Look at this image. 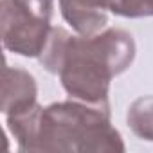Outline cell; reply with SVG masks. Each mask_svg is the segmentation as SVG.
Here are the masks:
<instances>
[{
	"label": "cell",
	"instance_id": "8992f818",
	"mask_svg": "<svg viewBox=\"0 0 153 153\" xmlns=\"http://www.w3.org/2000/svg\"><path fill=\"white\" fill-rule=\"evenodd\" d=\"M126 123L139 139L153 142V96L135 99L128 108Z\"/></svg>",
	"mask_w": 153,
	"mask_h": 153
},
{
	"label": "cell",
	"instance_id": "7a4b0ae2",
	"mask_svg": "<svg viewBox=\"0 0 153 153\" xmlns=\"http://www.w3.org/2000/svg\"><path fill=\"white\" fill-rule=\"evenodd\" d=\"M121 133L112 126L110 108L78 99L45 106L40 114L31 151L123 153Z\"/></svg>",
	"mask_w": 153,
	"mask_h": 153
},
{
	"label": "cell",
	"instance_id": "6da1fadb",
	"mask_svg": "<svg viewBox=\"0 0 153 153\" xmlns=\"http://www.w3.org/2000/svg\"><path fill=\"white\" fill-rule=\"evenodd\" d=\"M133 58L135 42L124 29L72 36L63 27H52L38 59L45 70L59 76L70 99L110 108V81L133 63Z\"/></svg>",
	"mask_w": 153,
	"mask_h": 153
},
{
	"label": "cell",
	"instance_id": "3957f363",
	"mask_svg": "<svg viewBox=\"0 0 153 153\" xmlns=\"http://www.w3.org/2000/svg\"><path fill=\"white\" fill-rule=\"evenodd\" d=\"M51 29V20L31 11L18 0L0 2V33L6 51L24 58H40Z\"/></svg>",
	"mask_w": 153,
	"mask_h": 153
},
{
	"label": "cell",
	"instance_id": "277c9868",
	"mask_svg": "<svg viewBox=\"0 0 153 153\" xmlns=\"http://www.w3.org/2000/svg\"><path fill=\"white\" fill-rule=\"evenodd\" d=\"M59 9L67 24L81 36L101 33L108 22V0H59Z\"/></svg>",
	"mask_w": 153,
	"mask_h": 153
},
{
	"label": "cell",
	"instance_id": "52a82bcc",
	"mask_svg": "<svg viewBox=\"0 0 153 153\" xmlns=\"http://www.w3.org/2000/svg\"><path fill=\"white\" fill-rule=\"evenodd\" d=\"M108 9L124 18L153 16V0H108Z\"/></svg>",
	"mask_w": 153,
	"mask_h": 153
},
{
	"label": "cell",
	"instance_id": "5b68a950",
	"mask_svg": "<svg viewBox=\"0 0 153 153\" xmlns=\"http://www.w3.org/2000/svg\"><path fill=\"white\" fill-rule=\"evenodd\" d=\"M36 96H38V87H36V79L33 78V74L18 67H9V65L4 67L2 101H0V110L4 114L38 103Z\"/></svg>",
	"mask_w": 153,
	"mask_h": 153
}]
</instances>
